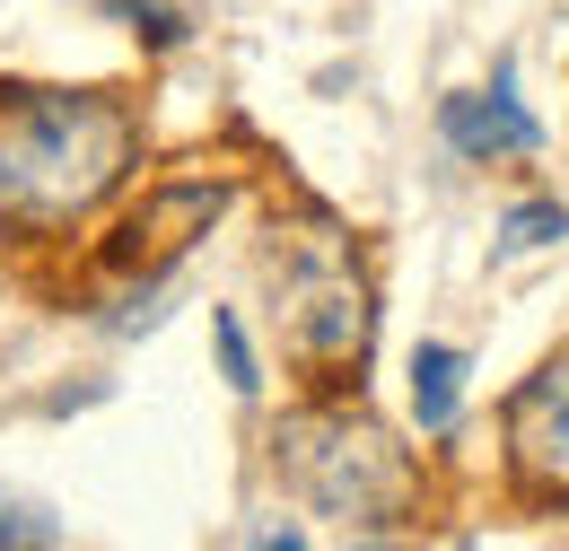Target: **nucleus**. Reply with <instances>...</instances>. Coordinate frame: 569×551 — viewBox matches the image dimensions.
<instances>
[{
    "label": "nucleus",
    "mask_w": 569,
    "mask_h": 551,
    "mask_svg": "<svg viewBox=\"0 0 569 551\" xmlns=\"http://www.w3.org/2000/svg\"><path fill=\"white\" fill-rule=\"evenodd\" d=\"M561 228H569V210H561V202H526V210H508L499 246H508V254H535V246H552Z\"/></svg>",
    "instance_id": "6e6552de"
},
{
    "label": "nucleus",
    "mask_w": 569,
    "mask_h": 551,
    "mask_svg": "<svg viewBox=\"0 0 569 551\" xmlns=\"http://www.w3.org/2000/svg\"><path fill=\"white\" fill-rule=\"evenodd\" d=\"M281 473L342 525H395L412 499L403 447L359 412H289L281 420Z\"/></svg>",
    "instance_id": "f03ea898"
},
{
    "label": "nucleus",
    "mask_w": 569,
    "mask_h": 551,
    "mask_svg": "<svg viewBox=\"0 0 569 551\" xmlns=\"http://www.w3.org/2000/svg\"><path fill=\"white\" fill-rule=\"evenodd\" d=\"M508 473H517V490L569 508V359L535 368L508 394Z\"/></svg>",
    "instance_id": "7ed1b4c3"
},
{
    "label": "nucleus",
    "mask_w": 569,
    "mask_h": 551,
    "mask_svg": "<svg viewBox=\"0 0 569 551\" xmlns=\"http://www.w3.org/2000/svg\"><path fill=\"white\" fill-rule=\"evenodd\" d=\"M298 350L316 359V368H359L368 359V333H377V307H368V289H359L351 263H333V272L298 280Z\"/></svg>",
    "instance_id": "20e7f679"
},
{
    "label": "nucleus",
    "mask_w": 569,
    "mask_h": 551,
    "mask_svg": "<svg viewBox=\"0 0 569 551\" xmlns=\"http://www.w3.org/2000/svg\"><path fill=\"white\" fill-rule=\"evenodd\" d=\"M456 403H465V350L421 342L412 350V420L438 438V429H456Z\"/></svg>",
    "instance_id": "0eeeda50"
},
{
    "label": "nucleus",
    "mask_w": 569,
    "mask_h": 551,
    "mask_svg": "<svg viewBox=\"0 0 569 551\" xmlns=\"http://www.w3.org/2000/svg\"><path fill=\"white\" fill-rule=\"evenodd\" d=\"M438 132L456 158H473V167H491L508 149H543V123L517 106V79L499 70V88H465V97H447L438 106Z\"/></svg>",
    "instance_id": "423d86ee"
},
{
    "label": "nucleus",
    "mask_w": 569,
    "mask_h": 551,
    "mask_svg": "<svg viewBox=\"0 0 569 551\" xmlns=\"http://www.w3.org/2000/svg\"><path fill=\"white\" fill-rule=\"evenodd\" d=\"M0 543H27V551H44V543H62V525H53L44 508H27V499H0Z\"/></svg>",
    "instance_id": "1a4fd4ad"
},
{
    "label": "nucleus",
    "mask_w": 569,
    "mask_h": 551,
    "mask_svg": "<svg viewBox=\"0 0 569 551\" xmlns=\"http://www.w3.org/2000/svg\"><path fill=\"white\" fill-rule=\"evenodd\" d=\"M132 167V114L97 88H0V210L62 228Z\"/></svg>",
    "instance_id": "f257e3e1"
},
{
    "label": "nucleus",
    "mask_w": 569,
    "mask_h": 551,
    "mask_svg": "<svg viewBox=\"0 0 569 551\" xmlns=\"http://www.w3.org/2000/svg\"><path fill=\"white\" fill-rule=\"evenodd\" d=\"M211 333H219V359H228V385H237V394H254L263 377H254V350H246V324H237V315L219 307V315H211Z\"/></svg>",
    "instance_id": "9b49d317"
},
{
    "label": "nucleus",
    "mask_w": 569,
    "mask_h": 551,
    "mask_svg": "<svg viewBox=\"0 0 569 551\" xmlns=\"http://www.w3.org/2000/svg\"><path fill=\"white\" fill-rule=\"evenodd\" d=\"M97 9H114V18H132L149 44H184V18L167 9V0H97Z\"/></svg>",
    "instance_id": "9d476101"
},
{
    "label": "nucleus",
    "mask_w": 569,
    "mask_h": 551,
    "mask_svg": "<svg viewBox=\"0 0 569 551\" xmlns=\"http://www.w3.org/2000/svg\"><path fill=\"white\" fill-rule=\"evenodd\" d=\"M219 210H228V184H167V193H149V202L132 210V228H123V246H114V263L167 272L193 237H211Z\"/></svg>",
    "instance_id": "39448f33"
}]
</instances>
